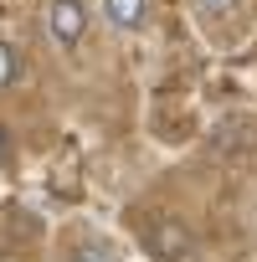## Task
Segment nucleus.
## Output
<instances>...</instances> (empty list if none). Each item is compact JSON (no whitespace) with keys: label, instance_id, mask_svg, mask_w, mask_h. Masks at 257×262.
Listing matches in <instances>:
<instances>
[{"label":"nucleus","instance_id":"3","mask_svg":"<svg viewBox=\"0 0 257 262\" xmlns=\"http://www.w3.org/2000/svg\"><path fill=\"white\" fill-rule=\"evenodd\" d=\"M103 16L113 31H139L149 16V0H103Z\"/></svg>","mask_w":257,"mask_h":262},{"label":"nucleus","instance_id":"4","mask_svg":"<svg viewBox=\"0 0 257 262\" xmlns=\"http://www.w3.org/2000/svg\"><path fill=\"white\" fill-rule=\"evenodd\" d=\"M196 16L206 26H231L237 21V0H196Z\"/></svg>","mask_w":257,"mask_h":262},{"label":"nucleus","instance_id":"5","mask_svg":"<svg viewBox=\"0 0 257 262\" xmlns=\"http://www.w3.org/2000/svg\"><path fill=\"white\" fill-rule=\"evenodd\" d=\"M16 82H21V52H16L6 36H0V93L16 88Z\"/></svg>","mask_w":257,"mask_h":262},{"label":"nucleus","instance_id":"7","mask_svg":"<svg viewBox=\"0 0 257 262\" xmlns=\"http://www.w3.org/2000/svg\"><path fill=\"white\" fill-rule=\"evenodd\" d=\"M6 165H11V134L0 128V170H6Z\"/></svg>","mask_w":257,"mask_h":262},{"label":"nucleus","instance_id":"6","mask_svg":"<svg viewBox=\"0 0 257 262\" xmlns=\"http://www.w3.org/2000/svg\"><path fill=\"white\" fill-rule=\"evenodd\" d=\"M155 252H170V257H180V252H185V236H180V226H160V236H155Z\"/></svg>","mask_w":257,"mask_h":262},{"label":"nucleus","instance_id":"2","mask_svg":"<svg viewBox=\"0 0 257 262\" xmlns=\"http://www.w3.org/2000/svg\"><path fill=\"white\" fill-rule=\"evenodd\" d=\"M62 262H118V247H113L108 236H98V231H77V236L67 242Z\"/></svg>","mask_w":257,"mask_h":262},{"label":"nucleus","instance_id":"1","mask_svg":"<svg viewBox=\"0 0 257 262\" xmlns=\"http://www.w3.org/2000/svg\"><path fill=\"white\" fill-rule=\"evenodd\" d=\"M41 26H47V36L62 52H77L82 36H88V6H82V0H52L47 16H41Z\"/></svg>","mask_w":257,"mask_h":262}]
</instances>
